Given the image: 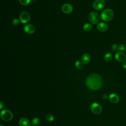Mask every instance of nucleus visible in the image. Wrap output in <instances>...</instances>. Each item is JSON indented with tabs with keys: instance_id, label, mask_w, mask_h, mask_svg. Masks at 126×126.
Here are the masks:
<instances>
[{
	"instance_id": "nucleus-13",
	"label": "nucleus",
	"mask_w": 126,
	"mask_h": 126,
	"mask_svg": "<svg viewBox=\"0 0 126 126\" xmlns=\"http://www.w3.org/2000/svg\"><path fill=\"white\" fill-rule=\"evenodd\" d=\"M30 121L26 118H22L19 121L20 126H30Z\"/></svg>"
},
{
	"instance_id": "nucleus-5",
	"label": "nucleus",
	"mask_w": 126,
	"mask_h": 126,
	"mask_svg": "<svg viewBox=\"0 0 126 126\" xmlns=\"http://www.w3.org/2000/svg\"><path fill=\"white\" fill-rule=\"evenodd\" d=\"M105 3L104 0H95L93 4L94 9L97 10L102 9L105 6Z\"/></svg>"
},
{
	"instance_id": "nucleus-8",
	"label": "nucleus",
	"mask_w": 126,
	"mask_h": 126,
	"mask_svg": "<svg viewBox=\"0 0 126 126\" xmlns=\"http://www.w3.org/2000/svg\"><path fill=\"white\" fill-rule=\"evenodd\" d=\"M62 10L65 14H69L72 11L73 7L69 3H65L62 5Z\"/></svg>"
},
{
	"instance_id": "nucleus-22",
	"label": "nucleus",
	"mask_w": 126,
	"mask_h": 126,
	"mask_svg": "<svg viewBox=\"0 0 126 126\" xmlns=\"http://www.w3.org/2000/svg\"><path fill=\"white\" fill-rule=\"evenodd\" d=\"M12 24L14 26H17L20 23V20L17 18H15L12 20Z\"/></svg>"
},
{
	"instance_id": "nucleus-10",
	"label": "nucleus",
	"mask_w": 126,
	"mask_h": 126,
	"mask_svg": "<svg viewBox=\"0 0 126 126\" xmlns=\"http://www.w3.org/2000/svg\"><path fill=\"white\" fill-rule=\"evenodd\" d=\"M25 32L28 34H32L35 32V28L32 24H27L24 28Z\"/></svg>"
},
{
	"instance_id": "nucleus-18",
	"label": "nucleus",
	"mask_w": 126,
	"mask_h": 126,
	"mask_svg": "<svg viewBox=\"0 0 126 126\" xmlns=\"http://www.w3.org/2000/svg\"><path fill=\"white\" fill-rule=\"evenodd\" d=\"M75 65L78 69H82L83 67L82 62H81L80 61H77L75 62Z\"/></svg>"
},
{
	"instance_id": "nucleus-16",
	"label": "nucleus",
	"mask_w": 126,
	"mask_h": 126,
	"mask_svg": "<svg viewBox=\"0 0 126 126\" xmlns=\"http://www.w3.org/2000/svg\"><path fill=\"white\" fill-rule=\"evenodd\" d=\"M83 30L86 32H89L92 29V26L89 23H86L84 25L83 27Z\"/></svg>"
},
{
	"instance_id": "nucleus-21",
	"label": "nucleus",
	"mask_w": 126,
	"mask_h": 126,
	"mask_svg": "<svg viewBox=\"0 0 126 126\" xmlns=\"http://www.w3.org/2000/svg\"><path fill=\"white\" fill-rule=\"evenodd\" d=\"M118 48H119V51H123L126 50V46L123 44H120V45H118Z\"/></svg>"
},
{
	"instance_id": "nucleus-4",
	"label": "nucleus",
	"mask_w": 126,
	"mask_h": 126,
	"mask_svg": "<svg viewBox=\"0 0 126 126\" xmlns=\"http://www.w3.org/2000/svg\"><path fill=\"white\" fill-rule=\"evenodd\" d=\"M100 19L99 14L96 12H91L89 15V20L93 24H97Z\"/></svg>"
},
{
	"instance_id": "nucleus-25",
	"label": "nucleus",
	"mask_w": 126,
	"mask_h": 126,
	"mask_svg": "<svg viewBox=\"0 0 126 126\" xmlns=\"http://www.w3.org/2000/svg\"><path fill=\"white\" fill-rule=\"evenodd\" d=\"M3 107H4V104L2 103V102H0V109H2Z\"/></svg>"
},
{
	"instance_id": "nucleus-27",
	"label": "nucleus",
	"mask_w": 126,
	"mask_h": 126,
	"mask_svg": "<svg viewBox=\"0 0 126 126\" xmlns=\"http://www.w3.org/2000/svg\"><path fill=\"white\" fill-rule=\"evenodd\" d=\"M0 126H3V125H0Z\"/></svg>"
},
{
	"instance_id": "nucleus-11",
	"label": "nucleus",
	"mask_w": 126,
	"mask_h": 126,
	"mask_svg": "<svg viewBox=\"0 0 126 126\" xmlns=\"http://www.w3.org/2000/svg\"><path fill=\"white\" fill-rule=\"evenodd\" d=\"M109 100L113 103H116L118 102L119 101V96L118 95L116 94L113 93L109 95Z\"/></svg>"
},
{
	"instance_id": "nucleus-7",
	"label": "nucleus",
	"mask_w": 126,
	"mask_h": 126,
	"mask_svg": "<svg viewBox=\"0 0 126 126\" xmlns=\"http://www.w3.org/2000/svg\"><path fill=\"white\" fill-rule=\"evenodd\" d=\"M91 110L94 114H99L101 112L102 108L99 104L94 102L92 103L91 105Z\"/></svg>"
},
{
	"instance_id": "nucleus-24",
	"label": "nucleus",
	"mask_w": 126,
	"mask_h": 126,
	"mask_svg": "<svg viewBox=\"0 0 126 126\" xmlns=\"http://www.w3.org/2000/svg\"><path fill=\"white\" fill-rule=\"evenodd\" d=\"M122 66H123V67L125 69H126V61L124 62L122 64Z\"/></svg>"
},
{
	"instance_id": "nucleus-1",
	"label": "nucleus",
	"mask_w": 126,
	"mask_h": 126,
	"mask_svg": "<svg viewBox=\"0 0 126 126\" xmlns=\"http://www.w3.org/2000/svg\"><path fill=\"white\" fill-rule=\"evenodd\" d=\"M86 85L91 89H99L102 85L101 78L98 74L95 73L92 74L88 77L86 80Z\"/></svg>"
},
{
	"instance_id": "nucleus-19",
	"label": "nucleus",
	"mask_w": 126,
	"mask_h": 126,
	"mask_svg": "<svg viewBox=\"0 0 126 126\" xmlns=\"http://www.w3.org/2000/svg\"><path fill=\"white\" fill-rule=\"evenodd\" d=\"M46 119L49 122H52L54 121V117L51 114H48L46 115Z\"/></svg>"
},
{
	"instance_id": "nucleus-3",
	"label": "nucleus",
	"mask_w": 126,
	"mask_h": 126,
	"mask_svg": "<svg viewBox=\"0 0 126 126\" xmlns=\"http://www.w3.org/2000/svg\"><path fill=\"white\" fill-rule=\"evenodd\" d=\"M0 117L4 121H9L13 118V114L8 110H3L0 113Z\"/></svg>"
},
{
	"instance_id": "nucleus-6",
	"label": "nucleus",
	"mask_w": 126,
	"mask_h": 126,
	"mask_svg": "<svg viewBox=\"0 0 126 126\" xmlns=\"http://www.w3.org/2000/svg\"><path fill=\"white\" fill-rule=\"evenodd\" d=\"M20 21L23 24H26L30 20V15L29 13L26 11L22 12L20 15Z\"/></svg>"
},
{
	"instance_id": "nucleus-14",
	"label": "nucleus",
	"mask_w": 126,
	"mask_h": 126,
	"mask_svg": "<svg viewBox=\"0 0 126 126\" xmlns=\"http://www.w3.org/2000/svg\"><path fill=\"white\" fill-rule=\"evenodd\" d=\"M91 60V57L89 54L85 53L83 54L81 57V61L83 63L86 64L89 63Z\"/></svg>"
},
{
	"instance_id": "nucleus-2",
	"label": "nucleus",
	"mask_w": 126,
	"mask_h": 126,
	"mask_svg": "<svg viewBox=\"0 0 126 126\" xmlns=\"http://www.w3.org/2000/svg\"><path fill=\"white\" fill-rule=\"evenodd\" d=\"M114 16V12L111 9L107 8L103 10L100 14L101 19L105 22H108L111 20Z\"/></svg>"
},
{
	"instance_id": "nucleus-9",
	"label": "nucleus",
	"mask_w": 126,
	"mask_h": 126,
	"mask_svg": "<svg viewBox=\"0 0 126 126\" xmlns=\"http://www.w3.org/2000/svg\"><path fill=\"white\" fill-rule=\"evenodd\" d=\"M116 60L119 62H124L126 60V55L123 52H118L115 55Z\"/></svg>"
},
{
	"instance_id": "nucleus-26",
	"label": "nucleus",
	"mask_w": 126,
	"mask_h": 126,
	"mask_svg": "<svg viewBox=\"0 0 126 126\" xmlns=\"http://www.w3.org/2000/svg\"><path fill=\"white\" fill-rule=\"evenodd\" d=\"M103 98L104 99H107V95L106 94H104V95H103Z\"/></svg>"
},
{
	"instance_id": "nucleus-23",
	"label": "nucleus",
	"mask_w": 126,
	"mask_h": 126,
	"mask_svg": "<svg viewBox=\"0 0 126 126\" xmlns=\"http://www.w3.org/2000/svg\"><path fill=\"white\" fill-rule=\"evenodd\" d=\"M112 49L113 51L117 52L119 51V48H118V45L117 44H114L112 46Z\"/></svg>"
},
{
	"instance_id": "nucleus-20",
	"label": "nucleus",
	"mask_w": 126,
	"mask_h": 126,
	"mask_svg": "<svg viewBox=\"0 0 126 126\" xmlns=\"http://www.w3.org/2000/svg\"><path fill=\"white\" fill-rule=\"evenodd\" d=\"M19 2L23 5H28L31 2V0H19Z\"/></svg>"
},
{
	"instance_id": "nucleus-17",
	"label": "nucleus",
	"mask_w": 126,
	"mask_h": 126,
	"mask_svg": "<svg viewBox=\"0 0 126 126\" xmlns=\"http://www.w3.org/2000/svg\"><path fill=\"white\" fill-rule=\"evenodd\" d=\"M40 123V120L38 118H34L32 121V124L33 126H37Z\"/></svg>"
},
{
	"instance_id": "nucleus-15",
	"label": "nucleus",
	"mask_w": 126,
	"mask_h": 126,
	"mask_svg": "<svg viewBox=\"0 0 126 126\" xmlns=\"http://www.w3.org/2000/svg\"><path fill=\"white\" fill-rule=\"evenodd\" d=\"M112 57H113L112 54L111 53L109 52V53H106L105 55V56L104 57V59L105 61H106V62H110V61H111L112 60Z\"/></svg>"
},
{
	"instance_id": "nucleus-12",
	"label": "nucleus",
	"mask_w": 126,
	"mask_h": 126,
	"mask_svg": "<svg viewBox=\"0 0 126 126\" xmlns=\"http://www.w3.org/2000/svg\"><path fill=\"white\" fill-rule=\"evenodd\" d=\"M108 28V26L107 24L103 22L99 23L97 25V30L100 32H105L107 30Z\"/></svg>"
}]
</instances>
